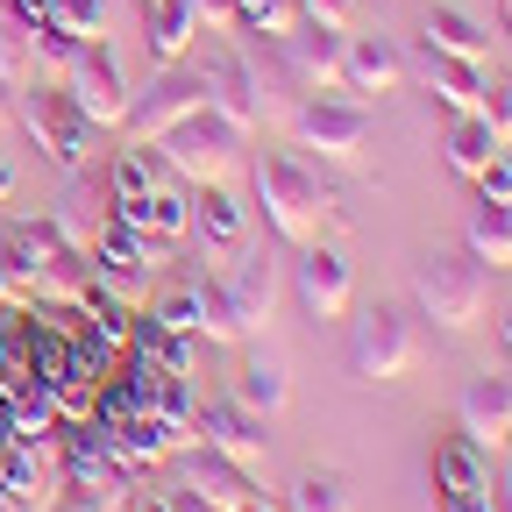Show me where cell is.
<instances>
[{
  "label": "cell",
  "mask_w": 512,
  "mask_h": 512,
  "mask_svg": "<svg viewBox=\"0 0 512 512\" xmlns=\"http://www.w3.org/2000/svg\"><path fill=\"white\" fill-rule=\"evenodd\" d=\"M235 512H285V505H278V498H264V491H249V498H242Z\"/></svg>",
  "instance_id": "obj_38"
},
{
  "label": "cell",
  "mask_w": 512,
  "mask_h": 512,
  "mask_svg": "<svg viewBox=\"0 0 512 512\" xmlns=\"http://www.w3.org/2000/svg\"><path fill=\"white\" fill-rule=\"evenodd\" d=\"M192 15H200V29H221V36H235V0H192Z\"/></svg>",
  "instance_id": "obj_36"
},
{
  "label": "cell",
  "mask_w": 512,
  "mask_h": 512,
  "mask_svg": "<svg viewBox=\"0 0 512 512\" xmlns=\"http://www.w3.org/2000/svg\"><path fill=\"white\" fill-rule=\"evenodd\" d=\"M292 285H299V299H306V313H313V320L349 313V292H356L349 256H342L335 242H306V249H299V264H292Z\"/></svg>",
  "instance_id": "obj_14"
},
{
  "label": "cell",
  "mask_w": 512,
  "mask_h": 512,
  "mask_svg": "<svg viewBox=\"0 0 512 512\" xmlns=\"http://www.w3.org/2000/svg\"><path fill=\"white\" fill-rule=\"evenodd\" d=\"M235 399H242L256 420H278V413L292 406V370H285L278 356H249L242 377H235Z\"/></svg>",
  "instance_id": "obj_23"
},
{
  "label": "cell",
  "mask_w": 512,
  "mask_h": 512,
  "mask_svg": "<svg viewBox=\"0 0 512 512\" xmlns=\"http://www.w3.org/2000/svg\"><path fill=\"white\" fill-rule=\"evenodd\" d=\"M0 200H15V164L0 157Z\"/></svg>",
  "instance_id": "obj_40"
},
{
  "label": "cell",
  "mask_w": 512,
  "mask_h": 512,
  "mask_svg": "<svg viewBox=\"0 0 512 512\" xmlns=\"http://www.w3.org/2000/svg\"><path fill=\"white\" fill-rule=\"evenodd\" d=\"M342 50H349V29L306 22V15L278 36V64L299 93H342Z\"/></svg>",
  "instance_id": "obj_11"
},
{
  "label": "cell",
  "mask_w": 512,
  "mask_h": 512,
  "mask_svg": "<svg viewBox=\"0 0 512 512\" xmlns=\"http://www.w3.org/2000/svg\"><path fill=\"white\" fill-rule=\"evenodd\" d=\"M434 491L441 498H491V448H477L463 427L434 441Z\"/></svg>",
  "instance_id": "obj_16"
},
{
  "label": "cell",
  "mask_w": 512,
  "mask_h": 512,
  "mask_svg": "<svg viewBox=\"0 0 512 512\" xmlns=\"http://www.w3.org/2000/svg\"><path fill=\"white\" fill-rule=\"evenodd\" d=\"M342 86L363 93V100H384V93L406 86V57L384 43V36H349V50H342Z\"/></svg>",
  "instance_id": "obj_18"
},
{
  "label": "cell",
  "mask_w": 512,
  "mask_h": 512,
  "mask_svg": "<svg viewBox=\"0 0 512 512\" xmlns=\"http://www.w3.org/2000/svg\"><path fill=\"white\" fill-rule=\"evenodd\" d=\"M192 43H200L192 0H150V8H143V50H150V64H185Z\"/></svg>",
  "instance_id": "obj_21"
},
{
  "label": "cell",
  "mask_w": 512,
  "mask_h": 512,
  "mask_svg": "<svg viewBox=\"0 0 512 512\" xmlns=\"http://www.w3.org/2000/svg\"><path fill=\"white\" fill-rule=\"evenodd\" d=\"M285 512H349V484H342V470H306V477L285 491Z\"/></svg>",
  "instance_id": "obj_29"
},
{
  "label": "cell",
  "mask_w": 512,
  "mask_h": 512,
  "mask_svg": "<svg viewBox=\"0 0 512 512\" xmlns=\"http://www.w3.org/2000/svg\"><path fill=\"white\" fill-rule=\"evenodd\" d=\"M0 512H15V505H8V498H0Z\"/></svg>",
  "instance_id": "obj_45"
},
{
  "label": "cell",
  "mask_w": 512,
  "mask_h": 512,
  "mask_svg": "<svg viewBox=\"0 0 512 512\" xmlns=\"http://www.w3.org/2000/svg\"><path fill=\"white\" fill-rule=\"evenodd\" d=\"M178 463H185L192 491H200L214 512H235V505L256 491V484H249V470H242V463H228V456H214L207 441H185V448H178Z\"/></svg>",
  "instance_id": "obj_20"
},
{
  "label": "cell",
  "mask_w": 512,
  "mask_h": 512,
  "mask_svg": "<svg viewBox=\"0 0 512 512\" xmlns=\"http://www.w3.org/2000/svg\"><path fill=\"white\" fill-rule=\"evenodd\" d=\"M498 342H505V356H512V299L498 306Z\"/></svg>",
  "instance_id": "obj_39"
},
{
  "label": "cell",
  "mask_w": 512,
  "mask_h": 512,
  "mask_svg": "<svg viewBox=\"0 0 512 512\" xmlns=\"http://www.w3.org/2000/svg\"><path fill=\"white\" fill-rule=\"evenodd\" d=\"M0 121H8V93H0Z\"/></svg>",
  "instance_id": "obj_43"
},
{
  "label": "cell",
  "mask_w": 512,
  "mask_h": 512,
  "mask_svg": "<svg viewBox=\"0 0 512 512\" xmlns=\"http://www.w3.org/2000/svg\"><path fill=\"white\" fill-rule=\"evenodd\" d=\"M150 320H164V328H178V335H200V285L164 292V299L150 306Z\"/></svg>",
  "instance_id": "obj_32"
},
{
  "label": "cell",
  "mask_w": 512,
  "mask_h": 512,
  "mask_svg": "<svg viewBox=\"0 0 512 512\" xmlns=\"http://www.w3.org/2000/svg\"><path fill=\"white\" fill-rule=\"evenodd\" d=\"M64 463V484H79L93 512H128V470L100 448V434H79L72 448H57Z\"/></svg>",
  "instance_id": "obj_15"
},
{
  "label": "cell",
  "mask_w": 512,
  "mask_h": 512,
  "mask_svg": "<svg viewBox=\"0 0 512 512\" xmlns=\"http://www.w3.org/2000/svg\"><path fill=\"white\" fill-rule=\"evenodd\" d=\"M200 79H207V107H214L221 121H235L242 136H256V128L271 121V86H264V72H256L235 43H214V50L200 57Z\"/></svg>",
  "instance_id": "obj_7"
},
{
  "label": "cell",
  "mask_w": 512,
  "mask_h": 512,
  "mask_svg": "<svg viewBox=\"0 0 512 512\" xmlns=\"http://www.w3.org/2000/svg\"><path fill=\"white\" fill-rule=\"evenodd\" d=\"M420 72H427V86H434V100H441L448 114H477V107H484V86H491V72H484V64H470V57H448V50L420 43Z\"/></svg>",
  "instance_id": "obj_19"
},
{
  "label": "cell",
  "mask_w": 512,
  "mask_h": 512,
  "mask_svg": "<svg viewBox=\"0 0 512 512\" xmlns=\"http://www.w3.org/2000/svg\"><path fill=\"white\" fill-rule=\"evenodd\" d=\"M441 150H448V171L477 178V171H484V164H491L505 143H498L491 128H484V114H456V128H448V143H441Z\"/></svg>",
  "instance_id": "obj_27"
},
{
  "label": "cell",
  "mask_w": 512,
  "mask_h": 512,
  "mask_svg": "<svg viewBox=\"0 0 512 512\" xmlns=\"http://www.w3.org/2000/svg\"><path fill=\"white\" fill-rule=\"evenodd\" d=\"M207 107V79H200V64H157V79L128 100V114H121V136L128 143H157L171 121H185V114H200Z\"/></svg>",
  "instance_id": "obj_8"
},
{
  "label": "cell",
  "mask_w": 512,
  "mask_h": 512,
  "mask_svg": "<svg viewBox=\"0 0 512 512\" xmlns=\"http://www.w3.org/2000/svg\"><path fill=\"white\" fill-rule=\"evenodd\" d=\"M477 114H484V128H491V136H498V143L512 150V79H491V86H484V107H477Z\"/></svg>",
  "instance_id": "obj_33"
},
{
  "label": "cell",
  "mask_w": 512,
  "mask_h": 512,
  "mask_svg": "<svg viewBox=\"0 0 512 512\" xmlns=\"http://www.w3.org/2000/svg\"><path fill=\"white\" fill-rule=\"evenodd\" d=\"M22 128H29V143H36V157H50L64 178H79L86 164H93V136L100 128L86 121V107L64 93V86H43V79H29L22 86Z\"/></svg>",
  "instance_id": "obj_4"
},
{
  "label": "cell",
  "mask_w": 512,
  "mask_h": 512,
  "mask_svg": "<svg viewBox=\"0 0 512 512\" xmlns=\"http://www.w3.org/2000/svg\"><path fill=\"white\" fill-rule=\"evenodd\" d=\"M420 43H434V50H448V57H470V64H484V50H491V36H484L463 8H434L427 29H420Z\"/></svg>",
  "instance_id": "obj_26"
},
{
  "label": "cell",
  "mask_w": 512,
  "mask_h": 512,
  "mask_svg": "<svg viewBox=\"0 0 512 512\" xmlns=\"http://www.w3.org/2000/svg\"><path fill=\"white\" fill-rule=\"evenodd\" d=\"M192 441H207L214 456H228V463H242V470H256V463L271 456L264 420H256L242 399H207L200 413H192Z\"/></svg>",
  "instance_id": "obj_13"
},
{
  "label": "cell",
  "mask_w": 512,
  "mask_h": 512,
  "mask_svg": "<svg viewBox=\"0 0 512 512\" xmlns=\"http://www.w3.org/2000/svg\"><path fill=\"white\" fill-rule=\"evenodd\" d=\"M192 235H207V242H221V249L249 242V207L235 200L221 178H214V185H192Z\"/></svg>",
  "instance_id": "obj_22"
},
{
  "label": "cell",
  "mask_w": 512,
  "mask_h": 512,
  "mask_svg": "<svg viewBox=\"0 0 512 512\" xmlns=\"http://www.w3.org/2000/svg\"><path fill=\"white\" fill-rule=\"evenodd\" d=\"M413 306L448 335H470L484 306H491V271L477 264L470 249H434L413 264Z\"/></svg>",
  "instance_id": "obj_3"
},
{
  "label": "cell",
  "mask_w": 512,
  "mask_h": 512,
  "mask_svg": "<svg viewBox=\"0 0 512 512\" xmlns=\"http://www.w3.org/2000/svg\"><path fill=\"white\" fill-rule=\"evenodd\" d=\"M0 299H8V271H0Z\"/></svg>",
  "instance_id": "obj_42"
},
{
  "label": "cell",
  "mask_w": 512,
  "mask_h": 512,
  "mask_svg": "<svg viewBox=\"0 0 512 512\" xmlns=\"http://www.w3.org/2000/svg\"><path fill=\"white\" fill-rule=\"evenodd\" d=\"M157 178H164V164L150 157V143H128V150H114V171H107V207H136Z\"/></svg>",
  "instance_id": "obj_25"
},
{
  "label": "cell",
  "mask_w": 512,
  "mask_h": 512,
  "mask_svg": "<svg viewBox=\"0 0 512 512\" xmlns=\"http://www.w3.org/2000/svg\"><path fill=\"white\" fill-rule=\"evenodd\" d=\"M441 512H498V491L491 498H441Z\"/></svg>",
  "instance_id": "obj_37"
},
{
  "label": "cell",
  "mask_w": 512,
  "mask_h": 512,
  "mask_svg": "<svg viewBox=\"0 0 512 512\" xmlns=\"http://www.w3.org/2000/svg\"><path fill=\"white\" fill-rule=\"evenodd\" d=\"M43 22L57 36H72V43H100L107 36V0H50Z\"/></svg>",
  "instance_id": "obj_28"
},
{
  "label": "cell",
  "mask_w": 512,
  "mask_h": 512,
  "mask_svg": "<svg viewBox=\"0 0 512 512\" xmlns=\"http://www.w3.org/2000/svg\"><path fill=\"white\" fill-rule=\"evenodd\" d=\"M214 285H221V306H228V320H235V342H249V335L271 328V313H278V256H271V249L235 242V264H228V278H214Z\"/></svg>",
  "instance_id": "obj_10"
},
{
  "label": "cell",
  "mask_w": 512,
  "mask_h": 512,
  "mask_svg": "<svg viewBox=\"0 0 512 512\" xmlns=\"http://www.w3.org/2000/svg\"><path fill=\"white\" fill-rule=\"evenodd\" d=\"M292 136H299V150H320V157H363L370 107L363 100H335V93H306V107L292 114Z\"/></svg>",
  "instance_id": "obj_12"
},
{
  "label": "cell",
  "mask_w": 512,
  "mask_h": 512,
  "mask_svg": "<svg viewBox=\"0 0 512 512\" xmlns=\"http://www.w3.org/2000/svg\"><path fill=\"white\" fill-rule=\"evenodd\" d=\"M456 413H463V434L477 448H505L512 441V377H498V370L470 377V392H463Z\"/></svg>",
  "instance_id": "obj_17"
},
{
  "label": "cell",
  "mask_w": 512,
  "mask_h": 512,
  "mask_svg": "<svg viewBox=\"0 0 512 512\" xmlns=\"http://www.w3.org/2000/svg\"><path fill=\"white\" fill-rule=\"evenodd\" d=\"M349 8H356V0H299L306 22H328V29H349Z\"/></svg>",
  "instance_id": "obj_35"
},
{
  "label": "cell",
  "mask_w": 512,
  "mask_h": 512,
  "mask_svg": "<svg viewBox=\"0 0 512 512\" xmlns=\"http://www.w3.org/2000/svg\"><path fill=\"white\" fill-rule=\"evenodd\" d=\"M256 207H264V228L278 242L306 249L320 235V221L335 214V192H328V178H320L306 157L271 150V157H256Z\"/></svg>",
  "instance_id": "obj_2"
},
{
  "label": "cell",
  "mask_w": 512,
  "mask_h": 512,
  "mask_svg": "<svg viewBox=\"0 0 512 512\" xmlns=\"http://www.w3.org/2000/svg\"><path fill=\"white\" fill-rule=\"evenodd\" d=\"M57 86L86 107L93 128H121L128 100H136V86H128V64H121L114 43H79V57L64 64V79H57Z\"/></svg>",
  "instance_id": "obj_9"
},
{
  "label": "cell",
  "mask_w": 512,
  "mask_h": 512,
  "mask_svg": "<svg viewBox=\"0 0 512 512\" xmlns=\"http://www.w3.org/2000/svg\"><path fill=\"white\" fill-rule=\"evenodd\" d=\"M292 22H299V0H235V29L242 36H271L278 43Z\"/></svg>",
  "instance_id": "obj_31"
},
{
  "label": "cell",
  "mask_w": 512,
  "mask_h": 512,
  "mask_svg": "<svg viewBox=\"0 0 512 512\" xmlns=\"http://www.w3.org/2000/svg\"><path fill=\"white\" fill-rule=\"evenodd\" d=\"M136 512H171V505H164V498H143V505H136Z\"/></svg>",
  "instance_id": "obj_41"
},
{
  "label": "cell",
  "mask_w": 512,
  "mask_h": 512,
  "mask_svg": "<svg viewBox=\"0 0 512 512\" xmlns=\"http://www.w3.org/2000/svg\"><path fill=\"white\" fill-rule=\"evenodd\" d=\"M427 356V335H420V320L406 306H363L356 313V328H349V370L363 384H399L413 377Z\"/></svg>",
  "instance_id": "obj_5"
},
{
  "label": "cell",
  "mask_w": 512,
  "mask_h": 512,
  "mask_svg": "<svg viewBox=\"0 0 512 512\" xmlns=\"http://www.w3.org/2000/svg\"><path fill=\"white\" fill-rule=\"evenodd\" d=\"M463 249L477 256L484 271H512V207L477 200L470 207V228H463Z\"/></svg>",
  "instance_id": "obj_24"
},
{
  "label": "cell",
  "mask_w": 512,
  "mask_h": 512,
  "mask_svg": "<svg viewBox=\"0 0 512 512\" xmlns=\"http://www.w3.org/2000/svg\"><path fill=\"white\" fill-rule=\"evenodd\" d=\"M0 271H8V292H29L36 306H86L93 292V256L57 221H8Z\"/></svg>",
  "instance_id": "obj_1"
},
{
  "label": "cell",
  "mask_w": 512,
  "mask_h": 512,
  "mask_svg": "<svg viewBox=\"0 0 512 512\" xmlns=\"http://www.w3.org/2000/svg\"><path fill=\"white\" fill-rule=\"evenodd\" d=\"M150 150H157V164H164L171 178H185V185H214V178H228V164H235V150H242V128L221 121L214 107H200V114L171 121Z\"/></svg>",
  "instance_id": "obj_6"
},
{
  "label": "cell",
  "mask_w": 512,
  "mask_h": 512,
  "mask_svg": "<svg viewBox=\"0 0 512 512\" xmlns=\"http://www.w3.org/2000/svg\"><path fill=\"white\" fill-rule=\"evenodd\" d=\"M505 29H512V0H505Z\"/></svg>",
  "instance_id": "obj_44"
},
{
  "label": "cell",
  "mask_w": 512,
  "mask_h": 512,
  "mask_svg": "<svg viewBox=\"0 0 512 512\" xmlns=\"http://www.w3.org/2000/svg\"><path fill=\"white\" fill-rule=\"evenodd\" d=\"M477 200H491V207H512V150H498V157L477 171Z\"/></svg>",
  "instance_id": "obj_34"
},
{
  "label": "cell",
  "mask_w": 512,
  "mask_h": 512,
  "mask_svg": "<svg viewBox=\"0 0 512 512\" xmlns=\"http://www.w3.org/2000/svg\"><path fill=\"white\" fill-rule=\"evenodd\" d=\"M36 79V57H29V22L0 15V93H22Z\"/></svg>",
  "instance_id": "obj_30"
}]
</instances>
